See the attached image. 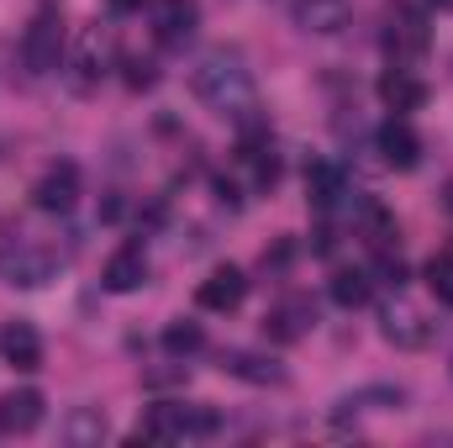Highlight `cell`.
Segmentation results:
<instances>
[{
  "mask_svg": "<svg viewBox=\"0 0 453 448\" xmlns=\"http://www.w3.org/2000/svg\"><path fill=\"white\" fill-rule=\"evenodd\" d=\"M42 422V390H11L0 396V433L16 438V433H32Z\"/></svg>",
  "mask_w": 453,
  "mask_h": 448,
  "instance_id": "2e32d148",
  "label": "cell"
},
{
  "mask_svg": "<svg viewBox=\"0 0 453 448\" xmlns=\"http://www.w3.org/2000/svg\"><path fill=\"white\" fill-rule=\"evenodd\" d=\"M106 290L111 296H127V290H137L142 280H148V259H142V248L137 243H127V248H116L111 259H106Z\"/></svg>",
  "mask_w": 453,
  "mask_h": 448,
  "instance_id": "ac0fdd59",
  "label": "cell"
},
{
  "mask_svg": "<svg viewBox=\"0 0 453 448\" xmlns=\"http://www.w3.org/2000/svg\"><path fill=\"white\" fill-rule=\"evenodd\" d=\"M242 296H248V274H242V269H232V264L211 269V274L201 280V290H196V301H201L206 312H237V306H242Z\"/></svg>",
  "mask_w": 453,
  "mask_h": 448,
  "instance_id": "7c38bea8",
  "label": "cell"
},
{
  "mask_svg": "<svg viewBox=\"0 0 453 448\" xmlns=\"http://www.w3.org/2000/svg\"><path fill=\"white\" fill-rule=\"evenodd\" d=\"M380 333L390 337L395 348H427V343H433V322H427L411 301H390V306L380 312Z\"/></svg>",
  "mask_w": 453,
  "mask_h": 448,
  "instance_id": "ba28073f",
  "label": "cell"
},
{
  "mask_svg": "<svg viewBox=\"0 0 453 448\" xmlns=\"http://www.w3.org/2000/svg\"><path fill=\"white\" fill-rule=\"evenodd\" d=\"M96 80H101V69H96V42H85V48L74 53V64H69V85L85 96V90H96Z\"/></svg>",
  "mask_w": 453,
  "mask_h": 448,
  "instance_id": "7402d4cb",
  "label": "cell"
},
{
  "mask_svg": "<svg viewBox=\"0 0 453 448\" xmlns=\"http://www.w3.org/2000/svg\"><path fill=\"white\" fill-rule=\"evenodd\" d=\"M385 53H390L395 69H411V64L427 53V21L411 16V11L390 16V27H385Z\"/></svg>",
  "mask_w": 453,
  "mask_h": 448,
  "instance_id": "52a82bcc",
  "label": "cell"
},
{
  "mask_svg": "<svg viewBox=\"0 0 453 448\" xmlns=\"http://www.w3.org/2000/svg\"><path fill=\"white\" fill-rule=\"evenodd\" d=\"M201 27V5L196 0H158L153 5V32L164 48H185Z\"/></svg>",
  "mask_w": 453,
  "mask_h": 448,
  "instance_id": "9c48e42d",
  "label": "cell"
},
{
  "mask_svg": "<svg viewBox=\"0 0 453 448\" xmlns=\"http://www.w3.org/2000/svg\"><path fill=\"white\" fill-rule=\"evenodd\" d=\"M306 201H311L317 212H358V196L348 190L342 169L327 164V158H317V164L306 169Z\"/></svg>",
  "mask_w": 453,
  "mask_h": 448,
  "instance_id": "8992f818",
  "label": "cell"
},
{
  "mask_svg": "<svg viewBox=\"0 0 453 448\" xmlns=\"http://www.w3.org/2000/svg\"><path fill=\"white\" fill-rule=\"evenodd\" d=\"M222 369L248 380V385H285V369L269 353H253V348H222Z\"/></svg>",
  "mask_w": 453,
  "mask_h": 448,
  "instance_id": "5bb4252c",
  "label": "cell"
},
{
  "mask_svg": "<svg viewBox=\"0 0 453 448\" xmlns=\"http://www.w3.org/2000/svg\"><path fill=\"white\" fill-rule=\"evenodd\" d=\"M333 301L348 306V312L364 306V301H369V274H364V269H338V274H333Z\"/></svg>",
  "mask_w": 453,
  "mask_h": 448,
  "instance_id": "44dd1931",
  "label": "cell"
},
{
  "mask_svg": "<svg viewBox=\"0 0 453 448\" xmlns=\"http://www.w3.org/2000/svg\"><path fill=\"white\" fill-rule=\"evenodd\" d=\"M290 16L306 37H338L353 16V5L348 0H290Z\"/></svg>",
  "mask_w": 453,
  "mask_h": 448,
  "instance_id": "30bf717a",
  "label": "cell"
},
{
  "mask_svg": "<svg viewBox=\"0 0 453 448\" xmlns=\"http://www.w3.org/2000/svg\"><path fill=\"white\" fill-rule=\"evenodd\" d=\"M32 201H37V212H53V217H64V212H74V201H80V164H48L42 169V180L32 185Z\"/></svg>",
  "mask_w": 453,
  "mask_h": 448,
  "instance_id": "5b68a950",
  "label": "cell"
},
{
  "mask_svg": "<svg viewBox=\"0 0 453 448\" xmlns=\"http://www.w3.org/2000/svg\"><path fill=\"white\" fill-rule=\"evenodd\" d=\"M127 69H132V74H127V85H132V90H148V85H153V80H158V74H153V64H148V58H142V64H127Z\"/></svg>",
  "mask_w": 453,
  "mask_h": 448,
  "instance_id": "d4e9b609",
  "label": "cell"
},
{
  "mask_svg": "<svg viewBox=\"0 0 453 448\" xmlns=\"http://www.w3.org/2000/svg\"><path fill=\"white\" fill-rule=\"evenodd\" d=\"M427 5H438V11H453V0H427Z\"/></svg>",
  "mask_w": 453,
  "mask_h": 448,
  "instance_id": "4316f807",
  "label": "cell"
},
{
  "mask_svg": "<svg viewBox=\"0 0 453 448\" xmlns=\"http://www.w3.org/2000/svg\"><path fill=\"white\" fill-rule=\"evenodd\" d=\"M58 274V253L48 248V243H37V237H5L0 243V280L5 285H21V290H37V285H48Z\"/></svg>",
  "mask_w": 453,
  "mask_h": 448,
  "instance_id": "3957f363",
  "label": "cell"
},
{
  "mask_svg": "<svg viewBox=\"0 0 453 448\" xmlns=\"http://www.w3.org/2000/svg\"><path fill=\"white\" fill-rule=\"evenodd\" d=\"M427 285H433V296H438L443 306H453V264L449 259H433V264H427Z\"/></svg>",
  "mask_w": 453,
  "mask_h": 448,
  "instance_id": "603a6c76",
  "label": "cell"
},
{
  "mask_svg": "<svg viewBox=\"0 0 453 448\" xmlns=\"http://www.w3.org/2000/svg\"><path fill=\"white\" fill-rule=\"evenodd\" d=\"M111 11H121V16H132V11H142V0H111Z\"/></svg>",
  "mask_w": 453,
  "mask_h": 448,
  "instance_id": "484cf974",
  "label": "cell"
},
{
  "mask_svg": "<svg viewBox=\"0 0 453 448\" xmlns=\"http://www.w3.org/2000/svg\"><path fill=\"white\" fill-rule=\"evenodd\" d=\"M190 90H196V101H201L206 112L232 121V127L264 121V116H258V85H253L242 53H232V48H211V53L190 69Z\"/></svg>",
  "mask_w": 453,
  "mask_h": 448,
  "instance_id": "6da1fadb",
  "label": "cell"
},
{
  "mask_svg": "<svg viewBox=\"0 0 453 448\" xmlns=\"http://www.w3.org/2000/svg\"><path fill=\"white\" fill-rule=\"evenodd\" d=\"M201 348H206L201 322H169V328H164V353H169V359H196Z\"/></svg>",
  "mask_w": 453,
  "mask_h": 448,
  "instance_id": "ffe728a7",
  "label": "cell"
},
{
  "mask_svg": "<svg viewBox=\"0 0 453 448\" xmlns=\"http://www.w3.org/2000/svg\"><path fill=\"white\" fill-rule=\"evenodd\" d=\"M374 274H380V285H390V290H401V285H406V264H401V253H390V248H380V264H374Z\"/></svg>",
  "mask_w": 453,
  "mask_h": 448,
  "instance_id": "cb8c5ba5",
  "label": "cell"
},
{
  "mask_svg": "<svg viewBox=\"0 0 453 448\" xmlns=\"http://www.w3.org/2000/svg\"><path fill=\"white\" fill-rule=\"evenodd\" d=\"M380 153H385V164H390V169H401V174L422 164V137L411 132V121H406V116H390V121L380 127Z\"/></svg>",
  "mask_w": 453,
  "mask_h": 448,
  "instance_id": "4fadbf2b",
  "label": "cell"
},
{
  "mask_svg": "<svg viewBox=\"0 0 453 448\" xmlns=\"http://www.w3.org/2000/svg\"><path fill=\"white\" fill-rule=\"evenodd\" d=\"M380 101H385V112H422L427 106V85L411 74V69H390L385 80H380Z\"/></svg>",
  "mask_w": 453,
  "mask_h": 448,
  "instance_id": "e0dca14e",
  "label": "cell"
},
{
  "mask_svg": "<svg viewBox=\"0 0 453 448\" xmlns=\"http://www.w3.org/2000/svg\"><path fill=\"white\" fill-rule=\"evenodd\" d=\"M443 206H449V212H453V185H449V196H443Z\"/></svg>",
  "mask_w": 453,
  "mask_h": 448,
  "instance_id": "83f0119b",
  "label": "cell"
},
{
  "mask_svg": "<svg viewBox=\"0 0 453 448\" xmlns=\"http://www.w3.org/2000/svg\"><path fill=\"white\" fill-rule=\"evenodd\" d=\"M64 438L74 448H90L106 438V417H101V406H74L69 417H64Z\"/></svg>",
  "mask_w": 453,
  "mask_h": 448,
  "instance_id": "d6986e66",
  "label": "cell"
},
{
  "mask_svg": "<svg viewBox=\"0 0 453 448\" xmlns=\"http://www.w3.org/2000/svg\"><path fill=\"white\" fill-rule=\"evenodd\" d=\"M217 428H222V417H217L211 406L164 401V406H153V412L142 417V428H137L132 444H142V438H158V444H174V438H211Z\"/></svg>",
  "mask_w": 453,
  "mask_h": 448,
  "instance_id": "7a4b0ae2",
  "label": "cell"
},
{
  "mask_svg": "<svg viewBox=\"0 0 453 448\" xmlns=\"http://www.w3.org/2000/svg\"><path fill=\"white\" fill-rule=\"evenodd\" d=\"M0 353L16 364V369H42V337L32 322H0Z\"/></svg>",
  "mask_w": 453,
  "mask_h": 448,
  "instance_id": "9a60e30c",
  "label": "cell"
},
{
  "mask_svg": "<svg viewBox=\"0 0 453 448\" xmlns=\"http://www.w3.org/2000/svg\"><path fill=\"white\" fill-rule=\"evenodd\" d=\"M21 64H27L32 74L64 69V16H58L53 5H42V11L32 16V27L21 32Z\"/></svg>",
  "mask_w": 453,
  "mask_h": 448,
  "instance_id": "277c9868",
  "label": "cell"
},
{
  "mask_svg": "<svg viewBox=\"0 0 453 448\" xmlns=\"http://www.w3.org/2000/svg\"><path fill=\"white\" fill-rule=\"evenodd\" d=\"M311 328H317V306H311V296H285V301L264 317V333L274 337V343H301Z\"/></svg>",
  "mask_w": 453,
  "mask_h": 448,
  "instance_id": "8fae6325",
  "label": "cell"
}]
</instances>
